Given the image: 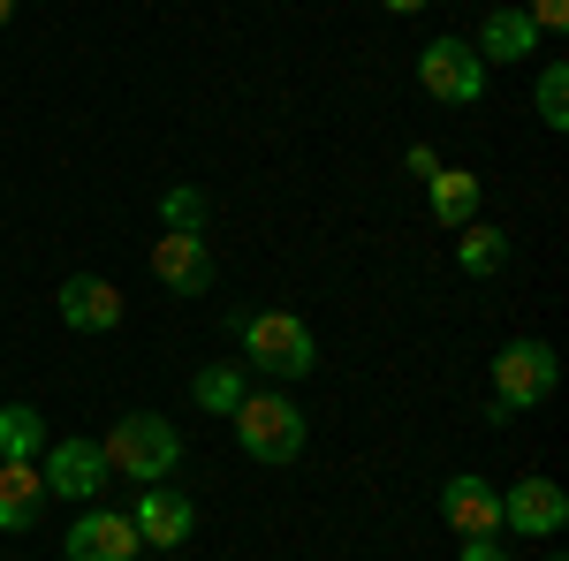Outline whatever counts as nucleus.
<instances>
[{
    "instance_id": "obj_15",
    "label": "nucleus",
    "mask_w": 569,
    "mask_h": 561,
    "mask_svg": "<svg viewBox=\"0 0 569 561\" xmlns=\"http://www.w3.org/2000/svg\"><path fill=\"white\" fill-rule=\"evenodd\" d=\"M426 198H433V220H448V228H471V220H479V174L440 168V174H426Z\"/></svg>"
},
{
    "instance_id": "obj_6",
    "label": "nucleus",
    "mask_w": 569,
    "mask_h": 561,
    "mask_svg": "<svg viewBox=\"0 0 569 561\" xmlns=\"http://www.w3.org/2000/svg\"><path fill=\"white\" fill-rule=\"evenodd\" d=\"M39 478H46V493H61V501H99V485H107V448H99V440H53L39 455Z\"/></svg>"
},
{
    "instance_id": "obj_20",
    "label": "nucleus",
    "mask_w": 569,
    "mask_h": 561,
    "mask_svg": "<svg viewBox=\"0 0 569 561\" xmlns=\"http://www.w3.org/2000/svg\"><path fill=\"white\" fill-rule=\"evenodd\" d=\"M531 107H539V122H547V130H569V69H562V61H547V69H539Z\"/></svg>"
},
{
    "instance_id": "obj_21",
    "label": "nucleus",
    "mask_w": 569,
    "mask_h": 561,
    "mask_svg": "<svg viewBox=\"0 0 569 561\" xmlns=\"http://www.w3.org/2000/svg\"><path fill=\"white\" fill-rule=\"evenodd\" d=\"M525 16L539 23V31H562V23H569V0H531Z\"/></svg>"
},
{
    "instance_id": "obj_16",
    "label": "nucleus",
    "mask_w": 569,
    "mask_h": 561,
    "mask_svg": "<svg viewBox=\"0 0 569 561\" xmlns=\"http://www.w3.org/2000/svg\"><path fill=\"white\" fill-rule=\"evenodd\" d=\"M456 266H463L471 281L501 273V266H509V236H501L493 220H471V228H456Z\"/></svg>"
},
{
    "instance_id": "obj_19",
    "label": "nucleus",
    "mask_w": 569,
    "mask_h": 561,
    "mask_svg": "<svg viewBox=\"0 0 569 561\" xmlns=\"http://www.w3.org/2000/svg\"><path fill=\"white\" fill-rule=\"evenodd\" d=\"M160 220L182 228V236H206V220H213V198L198 190V182H176L168 198H160Z\"/></svg>"
},
{
    "instance_id": "obj_2",
    "label": "nucleus",
    "mask_w": 569,
    "mask_h": 561,
    "mask_svg": "<svg viewBox=\"0 0 569 561\" xmlns=\"http://www.w3.org/2000/svg\"><path fill=\"white\" fill-rule=\"evenodd\" d=\"M228 418H236V440H243L251 463H297V455H305V410H297L281 388L243 394Z\"/></svg>"
},
{
    "instance_id": "obj_4",
    "label": "nucleus",
    "mask_w": 569,
    "mask_h": 561,
    "mask_svg": "<svg viewBox=\"0 0 569 561\" xmlns=\"http://www.w3.org/2000/svg\"><path fill=\"white\" fill-rule=\"evenodd\" d=\"M555 380H562V364H555L547 342H509L493 357V418H517L531 402H547Z\"/></svg>"
},
{
    "instance_id": "obj_23",
    "label": "nucleus",
    "mask_w": 569,
    "mask_h": 561,
    "mask_svg": "<svg viewBox=\"0 0 569 561\" xmlns=\"http://www.w3.org/2000/svg\"><path fill=\"white\" fill-rule=\"evenodd\" d=\"M456 561H509V547H501V539H463Z\"/></svg>"
},
{
    "instance_id": "obj_26",
    "label": "nucleus",
    "mask_w": 569,
    "mask_h": 561,
    "mask_svg": "<svg viewBox=\"0 0 569 561\" xmlns=\"http://www.w3.org/2000/svg\"><path fill=\"white\" fill-rule=\"evenodd\" d=\"M547 561H562V554H547Z\"/></svg>"
},
{
    "instance_id": "obj_17",
    "label": "nucleus",
    "mask_w": 569,
    "mask_h": 561,
    "mask_svg": "<svg viewBox=\"0 0 569 561\" xmlns=\"http://www.w3.org/2000/svg\"><path fill=\"white\" fill-rule=\"evenodd\" d=\"M46 455V425L31 402H8L0 410V463H39Z\"/></svg>"
},
{
    "instance_id": "obj_5",
    "label": "nucleus",
    "mask_w": 569,
    "mask_h": 561,
    "mask_svg": "<svg viewBox=\"0 0 569 561\" xmlns=\"http://www.w3.org/2000/svg\"><path fill=\"white\" fill-rule=\"evenodd\" d=\"M418 84L440 107H471V99H486V61L471 53V39H433L418 53Z\"/></svg>"
},
{
    "instance_id": "obj_13",
    "label": "nucleus",
    "mask_w": 569,
    "mask_h": 561,
    "mask_svg": "<svg viewBox=\"0 0 569 561\" xmlns=\"http://www.w3.org/2000/svg\"><path fill=\"white\" fill-rule=\"evenodd\" d=\"M531 46H539V23H531L525 8H493L479 23V39H471V53L479 61H525Z\"/></svg>"
},
{
    "instance_id": "obj_3",
    "label": "nucleus",
    "mask_w": 569,
    "mask_h": 561,
    "mask_svg": "<svg viewBox=\"0 0 569 561\" xmlns=\"http://www.w3.org/2000/svg\"><path fill=\"white\" fill-rule=\"evenodd\" d=\"M236 334H243V357L259 364L266 380H305L311 364H319L311 327L297 311H236Z\"/></svg>"
},
{
    "instance_id": "obj_18",
    "label": "nucleus",
    "mask_w": 569,
    "mask_h": 561,
    "mask_svg": "<svg viewBox=\"0 0 569 561\" xmlns=\"http://www.w3.org/2000/svg\"><path fill=\"white\" fill-rule=\"evenodd\" d=\"M190 394H198V410H236V402H243V364H198V380H190Z\"/></svg>"
},
{
    "instance_id": "obj_10",
    "label": "nucleus",
    "mask_w": 569,
    "mask_h": 561,
    "mask_svg": "<svg viewBox=\"0 0 569 561\" xmlns=\"http://www.w3.org/2000/svg\"><path fill=\"white\" fill-rule=\"evenodd\" d=\"M440 517L456 523V539H501V493L479 471H463L440 485Z\"/></svg>"
},
{
    "instance_id": "obj_9",
    "label": "nucleus",
    "mask_w": 569,
    "mask_h": 561,
    "mask_svg": "<svg viewBox=\"0 0 569 561\" xmlns=\"http://www.w3.org/2000/svg\"><path fill=\"white\" fill-rule=\"evenodd\" d=\"M137 547H144L137 523L114 517L107 501H99V509L84 501V517L69 523V539H61V554H69V561H137Z\"/></svg>"
},
{
    "instance_id": "obj_14",
    "label": "nucleus",
    "mask_w": 569,
    "mask_h": 561,
    "mask_svg": "<svg viewBox=\"0 0 569 561\" xmlns=\"http://www.w3.org/2000/svg\"><path fill=\"white\" fill-rule=\"evenodd\" d=\"M39 509H46L39 463H0V531H31Z\"/></svg>"
},
{
    "instance_id": "obj_8",
    "label": "nucleus",
    "mask_w": 569,
    "mask_h": 561,
    "mask_svg": "<svg viewBox=\"0 0 569 561\" xmlns=\"http://www.w3.org/2000/svg\"><path fill=\"white\" fill-rule=\"evenodd\" d=\"M569 523V493L555 478H517L501 493V531H525V539H555Z\"/></svg>"
},
{
    "instance_id": "obj_1",
    "label": "nucleus",
    "mask_w": 569,
    "mask_h": 561,
    "mask_svg": "<svg viewBox=\"0 0 569 561\" xmlns=\"http://www.w3.org/2000/svg\"><path fill=\"white\" fill-rule=\"evenodd\" d=\"M107 448V471H130L137 485H160V478L182 463V432L160 418V410H130V418H114V432L99 440Z\"/></svg>"
},
{
    "instance_id": "obj_24",
    "label": "nucleus",
    "mask_w": 569,
    "mask_h": 561,
    "mask_svg": "<svg viewBox=\"0 0 569 561\" xmlns=\"http://www.w3.org/2000/svg\"><path fill=\"white\" fill-rule=\"evenodd\" d=\"M380 8H395V16H418V8H426V0H380Z\"/></svg>"
},
{
    "instance_id": "obj_7",
    "label": "nucleus",
    "mask_w": 569,
    "mask_h": 561,
    "mask_svg": "<svg viewBox=\"0 0 569 561\" xmlns=\"http://www.w3.org/2000/svg\"><path fill=\"white\" fill-rule=\"evenodd\" d=\"M152 273L176 289V297H206L220 281V259H213V243L206 236H182V228H168L160 243H152Z\"/></svg>"
},
{
    "instance_id": "obj_25",
    "label": "nucleus",
    "mask_w": 569,
    "mask_h": 561,
    "mask_svg": "<svg viewBox=\"0 0 569 561\" xmlns=\"http://www.w3.org/2000/svg\"><path fill=\"white\" fill-rule=\"evenodd\" d=\"M8 16H16V0H0V23H8Z\"/></svg>"
},
{
    "instance_id": "obj_22",
    "label": "nucleus",
    "mask_w": 569,
    "mask_h": 561,
    "mask_svg": "<svg viewBox=\"0 0 569 561\" xmlns=\"http://www.w3.org/2000/svg\"><path fill=\"white\" fill-rule=\"evenodd\" d=\"M402 168L426 182V174H440V152H433V144H410V152H402Z\"/></svg>"
},
{
    "instance_id": "obj_12",
    "label": "nucleus",
    "mask_w": 569,
    "mask_h": 561,
    "mask_svg": "<svg viewBox=\"0 0 569 561\" xmlns=\"http://www.w3.org/2000/svg\"><path fill=\"white\" fill-rule=\"evenodd\" d=\"M61 319H69L77 334H114V327H122V289L99 281V273H69V281H61Z\"/></svg>"
},
{
    "instance_id": "obj_11",
    "label": "nucleus",
    "mask_w": 569,
    "mask_h": 561,
    "mask_svg": "<svg viewBox=\"0 0 569 561\" xmlns=\"http://www.w3.org/2000/svg\"><path fill=\"white\" fill-rule=\"evenodd\" d=\"M130 523H137V539H144V547H182V539L198 531V509H190L176 485L160 478V485H144V493H137Z\"/></svg>"
}]
</instances>
